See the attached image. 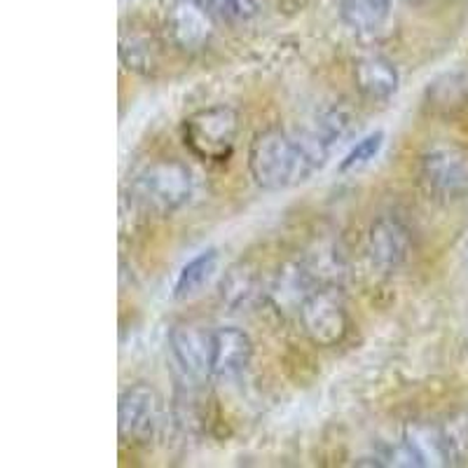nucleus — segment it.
<instances>
[{
	"label": "nucleus",
	"instance_id": "1",
	"mask_svg": "<svg viewBox=\"0 0 468 468\" xmlns=\"http://www.w3.org/2000/svg\"><path fill=\"white\" fill-rule=\"evenodd\" d=\"M328 157L330 150L309 127L295 133L265 129L249 145V174L261 190H288L312 178Z\"/></svg>",
	"mask_w": 468,
	"mask_h": 468
},
{
	"label": "nucleus",
	"instance_id": "2",
	"mask_svg": "<svg viewBox=\"0 0 468 468\" xmlns=\"http://www.w3.org/2000/svg\"><path fill=\"white\" fill-rule=\"evenodd\" d=\"M192 197V174L178 160L150 162L132 183V202L144 213L171 216Z\"/></svg>",
	"mask_w": 468,
	"mask_h": 468
},
{
	"label": "nucleus",
	"instance_id": "3",
	"mask_svg": "<svg viewBox=\"0 0 468 468\" xmlns=\"http://www.w3.org/2000/svg\"><path fill=\"white\" fill-rule=\"evenodd\" d=\"M239 136V115L229 106H211L192 112L183 122V141L197 160L223 165L232 157Z\"/></svg>",
	"mask_w": 468,
	"mask_h": 468
},
{
	"label": "nucleus",
	"instance_id": "4",
	"mask_svg": "<svg viewBox=\"0 0 468 468\" xmlns=\"http://www.w3.org/2000/svg\"><path fill=\"white\" fill-rule=\"evenodd\" d=\"M300 324L316 346H337L349 333V314L340 288L321 286L298 309Z\"/></svg>",
	"mask_w": 468,
	"mask_h": 468
},
{
	"label": "nucleus",
	"instance_id": "5",
	"mask_svg": "<svg viewBox=\"0 0 468 468\" xmlns=\"http://www.w3.org/2000/svg\"><path fill=\"white\" fill-rule=\"evenodd\" d=\"M421 183L442 199L468 197V150L457 145H438L421 154Z\"/></svg>",
	"mask_w": 468,
	"mask_h": 468
},
{
	"label": "nucleus",
	"instance_id": "6",
	"mask_svg": "<svg viewBox=\"0 0 468 468\" xmlns=\"http://www.w3.org/2000/svg\"><path fill=\"white\" fill-rule=\"evenodd\" d=\"M160 415L162 405L157 391L150 384H132L120 394V405H117L120 438L132 445H145L157 431Z\"/></svg>",
	"mask_w": 468,
	"mask_h": 468
},
{
	"label": "nucleus",
	"instance_id": "7",
	"mask_svg": "<svg viewBox=\"0 0 468 468\" xmlns=\"http://www.w3.org/2000/svg\"><path fill=\"white\" fill-rule=\"evenodd\" d=\"M253 356V342L244 330L225 325L211 330V378H237L249 367Z\"/></svg>",
	"mask_w": 468,
	"mask_h": 468
},
{
	"label": "nucleus",
	"instance_id": "8",
	"mask_svg": "<svg viewBox=\"0 0 468 468\" xmlns=\"http://www.w3.org/2000/svg\"><path fill=\"white\" fill-rule=\"evenodd\" d=\"M169 345L174 361L181 366L186 378H211V333H204L195 325H176L171 330Z\"/></svg>",
	"mask_w": 468,
	"mask_h": 468
},
{
	"label": "nucleus",
	"instance_id": "9",
	"mask_svg": "<svg viewBox=\"0 0 468 468\" xmlns=\"http://www.w3.org/2000/svg\"><path fill=\"white\" fill-rule=\"evenodd\" d=\"M367 250L378 267L391 271L399 270L410 256V232L399 218L384 216L370 228Z\"/></svg>",
	"mask_w": 468,
	"mask_h": 468
},
{
	"label": "nucleus",
	"instance_id": "10",
	"mask_svg": "<svg viewBox=\"0 0 468 468\" xmlns=\"http://www.w3.org/2000/svg\"><path fill=\"white\" fill-rule=\"evenodd\" d=\"M220 300L228 304L232 312L256 307L265 298V283H262L261 271L249 262L232 265L220 279Z\"/></svg>",
	"mask_w": 468,
	"mask_h": 468
},
{
	"label": "nucleus",
	"instance_id": "11",
	"mask_svg": "<svg viewBox=\"0 0 468 468\" xmlns=\"http://www.w3.org/2000/svg\"><path fill=\"white\" fill-rule=\"evenodd\" d=\"M358 91L367 101H388L399 90V70L384 57H366L354 69Z\"/></svg>",
	"mask_w": 468,
	"mask_h": 468
},
{
	"label": "nucleus",
	"instance_id": "12",
	"mask_svg": "<svg viewBox=\"0 0 468 468\" xmlns=\"http://www.w3.org/2000/svg\"><path fill=\"white\" fill-rule=\"evenodd\" d=\"M403 442L417 466H450L441 426L412 421L405 426Z\"/></svg>",
	"mask_w": 468,
	"mask_h": 468
},
{
	"label": "nucleus",
	"instance_id": "13",
	"mask_svg": "<svg viewBox=\"0 0 468 468\" xmlns=\"http://www.w3.org/2000/svg\"><path fill=\"white\" fill-rule=\"evenodd\" d=\"M394 0H342V22L354 33H378L391 15Z\"/></svg>",
	"mask_w": 468,
	"mask_h": 468
},
{
	"label": "nucleus",
	"instance_id": "14",
	"mask_svg": "<svg viewBox=\"0 0 468 468\" xmlns=\"http://www.w3.org/2000/svg\"><path fill=\"white\" fill-rule=\"evenodd\" d=\"M218 270V250L208 249L204 253H199L197 258H192L187 265H183V270L178 271V279H176L174 286V298L176 300H190L195 298Z\"/></svg>",
	"mask_w": 468,
	"mask_h": 468
},
{
	"label": "nucleus",
	"instance_id": "15",
	"mask_svg": "<svg viewBox=\"0 0 468 468\" xmlns=\"http://www.w3.org/2000/svg\"><path fill=\"white\" fill-rule=\"evenodd\" d=\"M312 283H314V279H312V274H309L307 270L292 265L279 274L277 283L270 288V298L277 303V307L300 309V304L304 303V298H307L309 292L314 291Z\"/></svg>",
	"mask_w": 468,
	"mask_h": 468
},
{
	"label": "nucleus",
	"instance_id": "16",
	"mask_svg": "<svg viewBox=\"0 0 468 468\" xmlns=\"http://www.w3.org/2000/svg\"><path fill=\"white\" fill-rule=\"evenodd\" d=\"M178 12L174 19V36L181 48H199L208 37V12L195 3H178Z\"/></svg>",
	"mask_w": 468,
	"mask_h": 468
},
{
	"label": "nucleus",
	"instance_id": "17",
	"mask_svg": "<svg viewBox=\"0 0 468 468\" xmlns=\"http://www.w3.org/2000/svg\"><path fill=\"white\" fill-rule=\"evenodd\" d=\"M309 129H312V132L321 139V144L333 153L335 145H340L342 141L349 139L351 133H354L356 122H354V117L346 111H342V108H330V111L321 112Z\"/></svg>",
	"mask_w": 468,
	"mask_h": 468
},
{
	"label": "nucleus",
	"instance_id": "18",
	"mask_svg": "<svg viewBox=\"0 0 468 468\" xmlns=\"http://www.w3.org/2000/svg\"><path fill=\"white\" fill-rule=\"evenodd\" d=\"M120 57H122L127 69L144 75H150V70L157 66L154 45L150 43L148 37H141V36L122 37V43H120Z\"/></svg>",
	"mask_w": 468,
	"mask_h": 468
},
{
	"label": "nucleus",
	"instance_id": "19",
	"mask_svg": "<svg viewBox=\"0 0 468 468\" xmlns=\"http://www.w3.org/2000/svg\"><path fill=\"white\" fill-rule=\"evenodd\" d=\"M382 145H384L382 132H375V133H367V136H363V139L345 154V160L340 162V174L358 171V169H363V166L370 165V162H373L375 157L379 154Z\"/></svg>",
	"mask_w": 468,
	"mask_h": 468
},
{
	"label": "nucleus",
	"instance_id": "20",
	"mask_svg": "<svg viewBox=\"0 0 468 468\" xmlns=\"http://www.w3.org/2000/svg\"><path fill=\"white\" fill-rule=\"evenodd\" d=\"M442 441H445L447 459L450 463H462L468 457V417H452L447 424L441 426Z\"/></svg>",
	"mask_w": 468,
	"mask_h": 468
},
{
	"label": "nucleus",
	"instance_id": "21",
	"mask_svg": "<svg viewBox=\"0 0 468 468\" xmlns=\"http://www.w3.org/2000/svg\"><path fill=\"white\" fill-rule=\"evenodd\" d=\"M256 12V0H213L211 5V15L228 19V22H246Z\"/></svg>",
	"mask_w": 468,
	"mask_h": 468
},
{
	"label": "nucleus",
	"instance_id": "22",
	"mask_svg": "<svg viewBox=\"0 0 468 468\" xmlns=\"http://www.w3.org/2000/svg\"><path fill=\"white\" fill-rule=\"evenodd\" d=\"M176 3H195V5L204 7V10L211 15V5H213V0H176Z\"/></svg>",
	"mask_w": 468,
	"mask_h": 468
}]
</instances>
